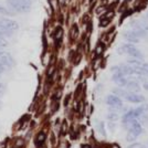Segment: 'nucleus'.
<instances>
[{"instance_id":"nucleus-1","label":"nucleus","mask_w":148,"mask_h":148,"mask_svg":"<svg viewBox=\"0 0 148 148\" xmlns=\"http://www.w3.org/2000/svg\"><path fill=\"white\" fill-rule=\"evenodd\" d=\"M8 7L18 13H27L31 9L30 0H7Z\"/></svg>"},{"instance_id":"nucleus-2","label":"nucleus","mask_w":148,"mask_h":148,"mask_svg":"<svg viewBox=\"0 0 148 148\" xmlns=\"http://www.w3.org/2000/svg\"><path fill=\"white\" fill-rule=\"evenodd\" d=\"M117 52L121 53V54H128V56H133L135 59H139V60H142L143 58H144L142 52L139 50L136 49L133 44H124L121 48H118Z\"/></svg>"},{"instance_id":"nucleus-3","label":"nucleus","mask_w":148,"mask_h":148,"mask_svg":"<svg viewBox=\"0 0 148 148\" xmlns=\"http://www.w3.org/2000/svg\"><path fill=\"white\" fill-rule=\"evenodd\" d=\"M0 63L5 66V68H11L13 65V59L10 56L9 53L0 51Z\"/></svg>"},{"instance_id":"nucleus-4","label":"nucleus","mask_w":148,"mask_h":148,"mask_svg":"<svg viewBox=\"0 0 148 148\" xmlns=\"http://www.w3.org/2000/svg\"><path fill=\"white\" fill-rule=\"evenodd\" d=\"M0 23L2 25H5L7 29H9L10 31H17L19 29V25L14 21V20H11V19H2L0 20Z\"/></svg>"},{"instance_id":"nucleus-5","label":"nucleus","mask_w":148,"mask_h":148,"mask_svg":"<svg viewBox=\"0 0 148 148\" xmlns=\"http://www.w3.org/2000/svg\"><path fill=\"white\" fill-rule=\"evenodd\" d=\"M124 38H125L127 41L133 42V43L138 42V41H139V39H140V37L136 33L135 31L132 30V29H130V30H127V31H125V32H124Z\"/></svg>"},{"instance_id":"nucleus-6","label":"nucleus","mask_w":148,"mask_h":148,"mask_svg":"<svg viewBox=\"0 0 148 148\" xmlns=\"http://www.w3.org/2000/svg\"><path fill=\"white\" fill-rule=\"evenodd\" d=\"M124 99H126L132 103H142L145 101V97L143 95H138V94H134V93H127Z\"/></svg>"},{"instance_id":"nucleus-7","label":"nucleus","mask_w":148,"mask_h":148,"mask_svg":"<svg viewBox=\"0 0 148 148\" xmlns=\"http://www.w3.org/2000/svg\"><path fill=\"white\" fill-rule=\"evenodd\" d=\"M106 103L108 105H111L113 107H119L122 106V101L121 99H118L116 95H108L106 99Z\"/></svg>"},{"instance_id":"nucleus-8","label":"nucleus","mask_w":148,"mask_h":148,"mask_svg":"<svg viewBox=\"0 0 148 148\" xmlns=\"http://www.w3.org/2000/svg\"><path fill=\"white\" fill-rule=\"evenodd\" d=\"M130 132L133 133V134H135L136 136H138L143 132V128H142V126H140V124L138 123V122H136L135 119H134V121H130Z\"/></svg>"},{"instance_id":"nucleus-9","label":"nucleus","mask_w":148,"mask_h":148,"mask_svg":"<svg viewBox=\"0 0 148 148\" xmlns=\"http://www.w3.org/2000/svg\"><path fill=\"white\" fill-rule=\"evenodd\" d=\"M114 82L119 85V86H126L127 85V80H126V77L125 76H122V75H114Z\"/></svg>"},{"instance_id":"nucleus-10","label":"nucleus","mask_w":148,"mask_h":148,"mask_svg":"<svg viewBox=\"0 0 148 148\" xmlns=\"http://www.w3.org/2000/svg\"><path fill=\"white\" fill-rule=\"evenodd\" d=\"M126 87H127L130 91H132V92H139V90H140V87H139V85H138V83H137L135 80L130 81V82L127 83Z\"/></svg>"},{"instance_id":"nucleus-11","label":"nucleus","mask_w":148,"mask_h":148,"mask_svg":"<svg viewBox=\"0 0 148 148\" xmlns=\"http://www.w3.org/2000/svg\"><path fill=\"white\" fill-rule=\"evenodd\" d=\"M12 33H13L12 31L7 29L5 25H2L0 23V36H1V37H11Z\"/></svg>"},{"instance_id":"nucleus-12","label":"nucleus","mask_w":148,"mask_h":148,"mask_svg":"<svg viewBox=\"0 0 148 148\" xmlns=\"http://www.w3.org/2000/svg\"><path fill=\"white\" fill-rule=\"evenodd\" d=\"M45 138H47V136H45V134H44L43 132H42V133H40V134L38 135V137H37L38 146H41V145L44 143V140H45Z\"/></svg>"},{"instance_id":"nucleus-13","label":"nucleus","mask_w":148,"mask_h":148,"mask_svg":"<svg viewBox=\"0 0 148 148\" xmlns=\"http://www.w3.org/2000/svg\"><path fill=\"white\" fill-rule=\"evenodd\" d=\"M137 68L140 69L143 72L145 73V75L148 74V63H142V64H140V65H138Z\"/></svg>"},{"instance_id":"nucleus-14","label":"nucleus","mask_w":148,"mask_h":148,"mask_svg":"<svg viewBox=\"0 0 148 148\" xmlns=\"http://www.w3.org/2000/svg\"><path fill=\"white\" fill-rule=\"evenodd\" d=\"M8 45V42L3 39V37H0V48H5Z\"/></svg>"},{"instance_id":"nucleus-15","label":"nucleus","mask_w":148,"mask_h":148,"mask_svg":"<svg viewBox=\"0 0 148 148\" xmlns=\"http://www.w3.org/2000/svg\"><path fill=\"white\" fill-rule=\"evenodd\" d=\"M103 50H104V45H103V44H99V45H97V49H96V54L99 56V54L103 52Z\"/></svg>"},{"instance_id":"nucleus-16","label":"nucleus","mask_w":148,"mask_h":148,"mask_svg":"<svg viewBox=\"0 0 148 148\" xmlns=\"http://www.w3.org/2000/svg\"><path fill=\"white\" fill-rule=\"evenodd\" d=\"M0 14H8V11H7L6 8H3V7L0 5Z\"/></svg>"},{"instance_id":"nucleus-17","label":"nucleus","mask_w":148,"mask_h":148,"mask_svg":"<svg viewBox=\"0 0 148 148\" xmlns=\"http://www.w3.org/2000/svg\"><path fill=\"white\" fill-rule=\"evenodd\" d=\"M128 148H145V146H143L142 144H134Z\"/></svg>"},{"instance_id":"nucleus-18","label":"nucleus","mask_w":148,"mask_h":148,"mask_svg":"<svg viewBox=\"0 0 148 148\" xmlns=\"http://www.w3.org/2000/svg\"><path fill=\"white\" fill-rule=\"evenodd\" d=\"M110 119L116 121V119H117V115H115V114H112V115H110Z\"/></svg>"},{"instance_id":"nucleus-19","label":"nucleus","mask_w":148,"mask_h":148,"mask_svg":"<svg viewBox=\"0 0 148 148\" xmlns=\"http://www.w3.org/2000/svg\"><path fill=\"white\" fill-rule=\"evenodd\" d=\"M3 71H5V66H3V65L0 63V73H2Z\"/></svg>"},{"instance_id":"nucleus-20","label":"nucleus","mask_w":148,"mask_h":148,"mask_svg":"<svg viewBox=\"0 0 148 148\" xmlns=\"http://www.w3.org/2000/svg\"><path fill=\"white\" fill-rule=\"evenodd\" d=\"M82 148H92V147H91L90 145H83V146H82Z\"/></svg>"},{"instance_id":"nucleus-21","label":"nucleus","mask_w":148,"mask_h":148,"mask_svg":"<svg viewBox=\"0 0 148 148\" xmlns=\"http://www.w3.org/2000/svg\"><path fill=\"white\" fill-rule=\"evenodd\" d=\"M2 90H3V85H2V83H1V82H0V92H1V91H2Z\"/></svg>"},{"instance_id":"nucleus-22","label":"nucleus","mask_w":148,"mask_h":148,"mask_svg":"<svg viewBox=\"0 0 148 148\" xmlns=\"http://www.w3.org/2000/svg\"><path fill=\"white\" fill-rule=\"evenodd\" d=\"M144 87L148 91V83H145V84H144Z\"/></svg>"},{"instance_id":"nucleus-23","label":"nucleus","mask_w":148,"mask_h":148,"mask_svg":"<svg viewBox=\"0 0 148 148\" xmlns=\"http://www.w3.org/2000/svg\"><path fill=\"white\" fill-rule=\"evenodd\" d=\"M0 107H1V102H0Z\"/></svg>"}]
</instances>
